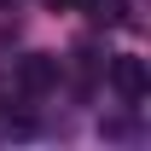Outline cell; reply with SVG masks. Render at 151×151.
I'll use <instances>...</instances> for the list:
<instances>
[{"label": "cell", "mask_w": 151, "mask_h": 151, "mask_svg": "<svg viewBox=\"0 0 151 151\" xmlns=\"http://www.w3.org/2000/svg\"><path fill=\"white\" fill-rule=\"evenodd\" d=\"M58 76H64V70H58V58H52V52H29V58H18V87H23L29 99L52 93Z\"/></svg>", "instance_id": "6da1fadb"}, {"label": "cell", "mask_w": 151, "mask_h": 151, "mask_svg": "<svg viewBox=\"0 0 151 151\" xmlns=\"http://www.w3.org/2000/svg\"><path fill=\"white\" fill-rule=\"evenodd\" d=\"M111 87L128 105H139L145 99V87H151V76H145V58H134V52H122V58H111Z\"/></svg>", "instance_id": "7a4b0ae2"}, {"label": "cell", "mask_w": 151, "mask_h": 151, "mask_svg": "<svg viewBox=\"0 0 151 151\" xmlns=\"http://www.w3.org/2000/svg\"><path fill=\"white\" fill-rule=\"evenodd\" d=\"M87 12H93V23H128V0H87Z\"/></svg>", "instance_id": "3957f363"}, {"label": "cell", "mask_w": 151, "mask_h": 151, "mask_svg": "<svg viewBox=\"0 0 151 151\" xmlns=\"http://www.w3.org/2000/svg\"><path fill=\"white\" fill-rule=\"evenodd\" d=\"M47 6H52V12H70V6H76V0H47Z\"/></svg>", "instance_id": "277c9868"}]
</instances>
